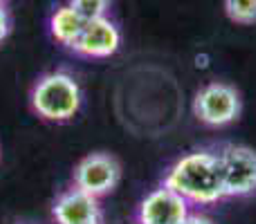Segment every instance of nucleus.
<instances>
[{
	"label": "nucleus",
	"mask_w": 256,
	"mask_h": 224,
	"mask_svg": "<svg viewBox=\"0 0 256 224\" xmlns=\"http://www.w3.org/2000/svg\"><path fill=\"white\" fill-rule=\"evenodd\" d=\"M9 36V13H7V7L4 2H0V43Z\"/></svg>",
	"instance_id": "nucleus-12"
},
{
	"label": "nucleus",
	"mask_w": 256,
	"mask_h": 224,
	"mask_svg": "<svg viewBox=\"0 0 256 224\" xmlns=\"http://www.w3.org/2000/svg\"><path fill=\"white\" fill-rule=\"evenodd\" d=\"M164 186L173 189L178 195L194 204H214L225 198L220 180L218 155L209 150L189 153L171 166Z\"/></svg>",
	"instance_id": "nucleus-1"
},
{
	"label": "nucleus",
	"mask_w": 256,
	"mask_h": 224,
	"mask_svg": "<svg viewBox=\"0 0 256 224\" xmlns=\"http://www.w3.org/2000/svg\"><path fill=\"white\" fill-rule=\"evenodd\" d=\"M108 4L110 0H70V7L84 18L88 20H97V18H106Z\"/></svg>",
	"instance_id": "nucleus-11"
},
{
	"label": "nucleus",
	"mask_w": 256,
	"mask_h": 224,
	"mask_svg": "<svg viewBox=\"0 0 256 224\" xmlns=\"http://www.w3.org/2000/svg\"><path fill=\"white\" fill-rule=\"evenodd\" d=\"M194 112L207 126H227L240 114V97L225 83H209L196 97Z\"/></svg>",
	"instance_id": "nucleus-4"
},
{
	"label": "nucleus",
	"mask_w": 256,
	"mask_h": 224,
	"mask_svg": "<svg viewBox=\"0 0 256 224\" xmlns=\"http://www.w3.org/2000/svg\"><path fill=\"white\" fill-rule=\"evenodd\" d=\"M117 182H120V164L110 155H88L74 168V189L84 191L92 198L110 193L117 186Z\"/></svg>",
	"instance_id": "nucleus-5"
},
{
	"label": "nucleus",
	"mask_w": 256,
	"mask_h": 224,
	"mask_svg": "<svg viewBox=\"0 0 256 224\" xmlns=\"http://www.w3.org/2000/svg\"><path fill=\"white\" fill-rule=\"evenodd\" d=\"M225 11L234 22L254 25L256 22V0H225Z\"/></svg>",
	"instance_id": "nucleus-10"
},
{
	"label": "nucleus",
	"mask_w": 256,
	"mask_h": 224,
	"mask_svg": "<svg viewBox=\"0 0 256 224\" xmlns=\"http://www.w3.org/2000/svg\"><path fill=\"white\" fill-rule=\"evenodd\" d=\"M0 2H4V0H0Z\"/></svg>",
	"instance_id": "nucleus-14"
},
{
	"label": "nucleus",
	"mask_w": 256,
	"mask_h": 224,
	"mask_svg": "<svg viewBox=\"0 0 256 224\" xmlns=\"http://www.w3.org/2000/svg\"><path fill=\"white\" fill-rule=\"evenodd\" d=\"M52 216L56 224H102L99 198H92L79 189H70L56 198Z\"/></svg>",
	"instance_id": "nucleus-8"
},
{
	"label": "nucleus",
	"mask_w": 256,
	"mask_h": 224,
	"mask_svg": "<svg viewBox=\"0 0 256 224\" xmlns=\"http://www.w3.org/2000/svg\"><path fill=\"white\" fill-rule=\"evenodd\" d=\"M225 198H245L256 193V153L245 146H227L218 153Z\"/></svg>",
	"instance_id": "nucleus-3"
},
{
	"label": "nucleus",
	"mask_w": 256,
	"mask_h": 224,
	"mask_svg": "<svg viewBox=\"0 0 256 224\" xmlns=\"http://www.w3.org/2000/svg\"><path fill=\"white\" fill-rule=\"evenodd\" d=\"M32 108L45 121H70L81 108V88L68 72H50L32 90Z\"/></svg>",
	"instance_id": "nucleus-2"
},
{
	"label": "nucleus",
	"mask_w": 256,
	"mask_h": 224,
	"mask_svg": "<svg viewBox=\"0 0 256 224\" xmlns=\"http://www.w3.org/2000/svg\"><path fill=\"white\" fill-rule=\"evenodd\" d=\"M180 224H212V220H209V218H204V216H191V213H189V218H186V220H182Z\"/></svg>",
	"instance_id": "nucleus-13"
},
{
	"label": "nucleus",
	"mask_w": 256,
	"mask_h": 224,
	"mask_svg": "<svg viewBox=\"0 0 256 224\" xmlns=\"http://www.w3.org/2000/svg\"><path fill=\"white\" fill-rule=\"evenodd\" d=\"M86 27V20L70 7V4H63L50 18V31H52L54 40H58L66 47H72L76 43V38L81 36Z\"/></svg>",
	"instance_id": "nucleus-9"
},
{
	"label": "nucleus",
	"mask_w": 256,
	"mask_h": 224,
	"mask_svg": "<svg viewBox=\"0 0 256 224\" xmlns=\"http://www.w3.org/2000/svg\"><path fill=\"white\" fill-rule=\"evenodd\" d=\"M189 218V202L168 186H160L144 198L140 224H180Z\"/></svg>",
	"instance_id": "nucleus-6"
},
{
	"label": "nucleus",
	"mask_w": 256,
	"mask_h": 224,
	"mask_svg": "<svg viewBox=\"0 0 256 224\" xmlns=\"http://www.w3.org/2000/svg\"><path fill=\"white\" fill-rule=\"evenodd\" d=\"M120 45H122V36L115 22L108 20V18H97V20L86 22L81 36L70 49H74L81 56L106 58L112 56L120 49Z\"/></svg>",
	"instance_id": "nucleus-7"
}]
</instances>
